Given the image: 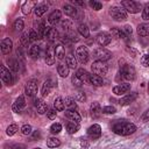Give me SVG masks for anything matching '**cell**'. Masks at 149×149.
<instances>
[{
  "label": "cell",
  "instance_id": "11",
  "mask_svg": "<svg viewBox=\"0 0 149 149\" xmlns=\"http://www.w3.org/2000/svg\"><path fill=\"white\" fill-rule=\"evenodd\" d=\"M24 107H26V100H24V97H23V95H20V97L15 100V102L13 104L12 109H13V112H15V113H21V112L23 111Z\"/></svg>",
  "mask_w": 149,
  "mask_h": 149
},
{
  "label": "cell",
  "instance_id": "56",
  "mask_svg": "<svg viewBox=\"0 0 149 149\" xmlns=\"http://www.w3.org/2000/svg\"><path fill=\"white\" fill-rule=\"evenodd\" d=\"M141 120L143 121V122H147V121H149V109H147L143 114H142V116H141Z\"/></svg>",
  "mask_w": 149,
  "mask_h": 149
},
{
  "label": "cell",
  "instance_id": "14",
  "mask_svg": "<svg viewBox=\"0 0 149 149\" xmlns=\"http://www.w3.org/2000/svg\"><path fill=\"white\" fill-rule=\"evenodd\" d=\"M129 90H130V84L123 83V84H120V85L114 86L113 87V93H115L116 95H121L123 93H127Z\"/></svg>",
  "mask_w": 149,
  "mask_h": 149
},
{
  "label": "cell",
  "instance_id": "60",
  "mask_svg": "<svg viewBox=\"0 0 149 149\" xmlns=\"http://www.w3.org/2000/svg\"><path fill=\"white\" fill-rule=\"evenodd\" d=\"M148 93H149V83H148Z\"/></svg>",
  "mask_w": 149,
  "mask_h": 149
},
{
  "label": "cell",
  "instance_id": "40",
  "mask_svg": "<svg viewBox=\"0 0 149 149\" xmlns=\"http://www.w3.org/2000/svg\"><path fill=\"white\" fill-rule=\"evenodd\" d=\"M24 27V23H23V20L22 19H16L13 23V28L16 30V31H21Z\"/></svg>",
  "mask_w": 149,
  "mask_h": 149
},
{
  "label": "cell",
  "instance_id": "3",
  "mask_svg": "<svg viewBox=\"0 0 149 149\" xmlns=\"http://www.w3.org/2000/svg\"><path fill=\"white\" fill-rule=\"evenodd\" d=\"M120 73H121V77L126 80H134L135 77H136V71L135 69L129 65V64H126V65H122L121 69H120Z\"/></svg>",
  "mask_w": 149,
  "mask_h": 149
},
{
  "label": "cell",
  "instance_id": "57",
  "mask_svg": "<svg viewBox=\"0 0 149 149\" xmlns=\"http://www.w3.org/2000/svg\"><path fill=\"white\" fill-rule=\"evenodd\" d=\"M72 3H74V5H79V6H84V5H85L84 1H77V0H72Z\"/></svg>",
  "mask_w": 149,
  "mask_h": 149
},
{
  "label": "cell",
  "instance_id": "13",
  "mask_svg": "<svg viewBox=\"0 0 149 149\" xmlns=\"http://www.w3.org/2000/svg\"><path fill=\"white\" fill-rule=\"evenodd\" d=\"M111 40H112L111 35L107 34V33H100L97 36V43L99 45H101V47H105V45L109 44L111 43Z\"/></svg>",
  "mask_w": 149,
  "mask_h": 149
},
{
  "label": "cell",
  "instance_id": "36",
  "mask_svg": "<svg viewBox=\"0 0 149 149\" xmlns=\"http://www.w3.org/2000/svg\"><path fill=\"white\" fill-rule=\"evenodd\" d=\"M54 108L56 111H63L64 109V100L62 99V97H57L54 100Z\"/></svg>",
  "mask_w": 149,
  "mask_h": 149
},
{
  "label": "cell",
  "instance_id": "25",
  "mask_svg": "<svg viewBox=\"0 0 149 149\" xmlns=\"http://www.w3.org/2000/svg\"><path fill=\"white\" fill-rule=\"evenodd\" d=\"M137 34L140 36H149V23H141V24H139Z\"/></svg>",
  "mask_w": 149,
  "mask_h": 149
},
{
  "label": "cell",
  "instance_id": "39",
  "mask_svg": "<svg viewBox=\"0 0 149 149\" xmlns=\"http://www.w3.org/2000/svg\"><path fill=\"white\" fill-rule=\"evenodd\" d=\"M78 31H79V34H80L81 36H84V37H88V36H90V30H88V28H87L86 24H83V23L79 24Z\"/></svg>",
  "mask_w": 149,
  "mask_h": 149
},
{
  "label": "cell",
  "instance_id": "37",
  "mask_svg": "<svg viewBox=\"0 0 149 149\" xmlns=\"http://www.w3.org/2000/svg\"><path fill=\"white\" fill-rule=\"evenodd\" d=\"M111 35L116 37V38H126V34L123 33V30H121L119 28H112L111 29Z\"/></svg>",
  "mask_w": 149,
  "mask_h": 149
},
{
  "label": "cell",
  "instance_id": "7",
  "mask_svg": "<svg viewBox=\"0 0 149 149\" xmlns=\"http://www.w3.org/2000/svg\"><path fill=\"white\" fill-rule=\"evenodd\" d=\"M93 57L97 61H101V62H106L108 59H111L112 57V52L104 49V48H98L93 51Z\"/></svg>",
  "mask_w": 149,
  "mask_h": 149
},
{
  "label": "cell",
  "instance_id": "26",
  "mask_svg": "<svg viewBox=\"0 0 149 149\" xmlns=\"http://www.w3.org/2000/svg\"><path fill=\"white\" fill-rule=\"evenodd\" d=\"M63 12H64V14L68 15V16H76V15H77V9H76V7H73L72 5H64Z\"/></svg>",
  "mask_w": 149,
  "mask_h": 149
},
{
  "label": "cell",
  "instance_id": "23",
  "mask_svg": "<svg viewBox=\"0 0 149 149\" xmlns=\"http://www.w3.org/2000/svg\"><path fill=\"white\" fill-rule=\"evenodd\" d=\"M61 15H62V13L58 10V9H56V10H54L50 15H49V17H48V21H49V23H51V24H56L58 21H59V19H61Z\"/></svg>",
  "mask_w": 149,
  "mask_h": 149
},
{
  "label": "cell",
  "instance_id": "29",
  "mask_svg": "<svg viewBox=\"0 0 149 149\" xmlns=\"http://www.w3.org/2000/svg\"><path fill=\"white\" fill-rule=\"evenodd\" d=\"M64 106L68 109H76L77 108V104H76V101L72 97H66L64 99Z\"/></svg>",
  "mask_w": 149,
  "mask_h": 149
},
{
  "label": "cell",
  "instance_id": "30",
  "mask_svg": "<svg viewBox=\"0 0 149 149\" xmlns=\"http://www.w3.org/2000/svg\"><path fill=\"white\" fill-rule=\"evenodd\" d=\"M66 65L69 66V69H76L77 68V58L72 55V54H69L66 56Z\"/></svg>",
  "mask_w": 149,
  "mask_h": 149
},
{
  "label": "cell",
  "instance_id": "58",
  "mask_svg": "<svg viewBox=\"0 0 149 149\" xmlns=\"http://www.w3.org/2000/svg\"><path fill=\"white\" fill-rule=\"evenodd\" d=\"M81 147H83L84 149H87V147H88V142H87V141H81Z\"/></svg>",
  "mask_w": 149,
  "mask_h": 149
},
{
  "label": "cell",
  "instance_id": "51",
  "mask_svg": "<svg viewBox=\"0 0 149 149\" xmlns=\"http://www.w3.org/2000/svg\"><path fill=\"white\" fill-rule=\"evenodd\" d=\"M141 63L143 66H149V54H146L141 58Z\"/></svg>",
  "mask_w": 149,
  "mask_h": 149
},
{
  "label": "cell",
  "instance_id": "48",
  "mask_svg": "<svg viewBox=\"0 0 149 149\" xmlns=\"http://www.w3.org/2000/svg\"><path fill=\"white\" fill-rule=\"evenodd\" d=\"M142 19L143 20H149V3H147L142 10Z\"/></svg>",
  "mask_w": 149,
  "mask_h": 149
},
{
  "label": "cell",
  "instance_id": "42",
  "mask_svg": "<svg viewBox=\"0 0 149 149\" xmlns=\"http://www.w3.org/2000/svg\"><path fill=\"white\" fill-rule=\"evenodd\" d=\"M88 5L91 6V8H93L94 10H100L102 8V3L100 1H97V0H91L88 2Z\"/></svg>",
  "mask_w": 149,
  "mask_h": 149
},
{
  "label": "cell",
  "instance_id": "54",
  "mask_svg": "<svg viewBox=\"0 0 149 149\" xmlns=\"http://www.w3.org/2000/svg\"><path fill=\"white\" fill-rule=\"evenodd\" d=\"M76 98H77V100H78V101H84V100L86 99V97H85V93H84V92H77Z\"/></svg>",
  "mask_w": 149,
  "mask_h": 149
},
{
  "label": "cell",
  "instance_id": "28",
  "mask_svg": "<svg viewBox=\"0 0 149 149\" xmlns=\"http://www.w3.org/2000/svg\"><path fill=\"white\" fill-rule=\"evenodd\" d=\"M77 77L83 81V83H86V81H88V78H90V74H88V72L85 70V69H78V71H77Z\"/></svg>",
  "mask_w": 149,
  "mask_h": 149
},
{
  "label": "cell",
  "instance_id": "61",
  "mask_svg": "<svg viewBox=\"0 0 149 149\" xmlns=\"http://www.w3.org/2000/svg\"><path fill=\"white\" fill-rule=\"evenodd\" d=\"M33 149H41V148H33Z\"/></svg>",
  "mask_w": 149,
  "mask_h": 149
},
{
  "label": "cell",
  "instance_id": "1",
  "mask_svg": "<svg viewBox=\"0 0 149 149\" xmlns=\"http://www.w3.org/2000/svg\"><path fill=\"white\" fill-rule=\"evenodd\" d=\"M112 130L118 134V135H122V136H127L133 134L136 130V126L132 122H128L126 120H115L112 123Z\"/></svg>",
  "mask_w": 149,
  "mask_h": 149
},
{
  "label": "cell",
  "instance_id": "21",
  "mask_svg": "<svg viewBox=\"0 0 149 149\" xmlns=\"http://www.w3.org/2000/svg\"><path fill=\"white\" fill-rule=\"evenodd\" d=\"M49 27H47V24L44 23V22H41L38 26H37V36H38V38H42V37H44V36H47V34H48V31H49Z\"/></svg>",
  "mask_w": 149,
  "mask_h": 149
},
{
  "label": "cell",
  "instance_id": "18",
  "mask_svg": "<svg viewBox=\"0 0 149 149\" xmlns=\"http://www.w3.org/2000/svg\"><path fill=\"white\" fill-rule=\"evenodd\" d=\"M12 47H13L12 40H9V38H3V40L1 41V51H2V54H5V55L9 54V52L12 51Z\"/></svg>",
  "mask_w": 149,
  "mask_h": 149
},
{
  "label": "cell",
  "instance_id": "12",
  "mask_svg": "<svg viewBox=\"0 0 149 149\" xmlns=\"http://www.w3.org/2000/svg\"><path fill=\"white\" fill-rule=\"evenodd\" d=\"M55 58H56V51L54 47H48L47 51H45V63L47 65H52L55 63Z\"/></svg>",
  "mask_w": 149,
  "mask_h": 149
},
{
  "label": "cell",
  "instance_id": "47",
  "mask_svg": "<svg viewBox=\"0 0 149 149\" xmlns=\"http://www.w3.org/2000/svg\"><path fill=\"white\" fill-rule=\"evenodd\" d=\"M71 81H72V84H73L74 86H77V87H80V86L83 85V81L77 77V74H73V76L71 77Z\"/></svg>",
  "mask_w": 149,
  "mask_h": 149
},
{
  "label": "cell",
  "instance_id": "24",
  "mask_svg": "<svg viewBox=\"0 0 149 149\" xmlns=\"http://www.w3.org/2000/svg\"><path fill=\"white\" fill-rule=\"evenodd\" d=\"M88 81H90L92 85H94V86H101V85L104 84L102 77H100V76H98V74H93V73L90 74Z\"/></svg>",
  "mask_w": 149,
  "mask_h": 149
},
{
  "label": "cell",
  "instance_id": "41",
  "mask_svg": "<svg viewBox=\"0 0 149 149\" xmlns=\"http://www.w3.org/2000/svg\"><path fill=\"white\" fill-rule=\"evenodd\" d=\"M17 130H19L17 125L13 123V125H9V126L7 127V129H6V134H7L8 136H12V135H14V134H15Z\"/></svg>",
  "mask_w": 149,
  "mask_h": 149
},
{
  "label": "cell",
  "instance_id": "34",
  "mask_svg": "<svg viewBox=\"0 0 149 149\" xmlns=\"http://www.w3.org/2000/svg\"><path fill=\"white\" fill-rule=\"evenodd\" d=\"M47 37H48V40L50 42H55L58 38V31H57V29L56 28H50L49 31H48V34H47Z\"/></svg>",
  "mask_w": 149,
  "mask_h": 149
},
{
  "label": "cell",
  "instance_id": "6",
  "mask_svg": "<svg viewBox=\"0 0 149 149\" xmlns=\"http://www.w3.org/2000/svg\"><path fill=\"white\" fill-rule=\"evenodd\" d=\"M88 57H90V55H88V50H87L86 47L80 45V47H78L76 49V58H77V61L79 63H81V64L87 63Z\"/></svg>",
  "mask_w": 149,
  "mask_h": 149
},
{
  "label": "cell",
  "instance_id": "9",
  "mask_svg": "<svg viewBox=\"0 0 149 149\" xmlns=\"http://www.w3.org/2000/svg\"><path fill=\"white\" fill-rule=\"evenodd\" d=\"M87 136L92 140H97L101 136V127L98 123L92 125L91 127H88L87 129Z\"/></svg>",
  "mask_w": 149,
  "mask_h": 149
},
{
  "label": "cell",
  "instance_id": "10",
  "mask_svg": "<svg viewBox=\"0 0 149 149\" xmlns=\"http://www.w3.org/2000/svg\"><path fill=\"white\" fill-rule=\"evenodd\" d=\"M1 79L5 84L7 85H12L14 83V79H13V74L10 73V71L8 69H6L3 65H1Z\"/></svg>",
  "mask_w": 149,
  "mask_h": 149
},
{
  "label": "cell",
  "instance_id": "16",
  "mask_svg": "<svg viewBox=\"0 0 149 149\" xmlns=\"http://www.w3.org/2000/svg\"><path fill=\"white\" fill-rule=\"evenodd\" d=\"M90 112H91V116L93 119H97L100 116L101 114V107H100V104L98 101H94L91 104V107H90Z\"/></svg>",
  "mask_w": 149,
  "mask_h": 149
},
{
  "label": "cell",
  "instance_id": "27",
  "mask_svg": "<svg viewBox=\"0 0 149 149\" xmlns=\"http://www.w3.org/2000/svg\"><path fill=\"white\" fill-rule=\"evenodd\" d=\"M57 71H58V74L61 77H68L69 76V66L66 64H58L57 65Z\"/></svg>",
  "mask_w": 149,
  "mask_h": 149
},
{
  "label": "cell",
  "instance_id": "53",
  "mask_svg": "<svg viewBox=\"0 0 149 149\" xmlns=\"http://www.w3.org/2000/svg\"><path fill=\"white\" fill-rule=\"evenodd\" d=\"M36 38H38V36H37V33H36L35 30H30V33H29V40H30V42L35 41Z\"/></svg>",
  "mask_w": 149,
  "mask_h": 149
},
{
  "label": "cell",
  "instance_id": "59",
  "mask_svg": "<svg viewBox=\"0 0 149 149\" xmlns=\"http://www.w3.org/2000/svg\"><path fill=\"white\" fill-rule=\"evenodd\" d=\"M38 136H40V132L37 130V132H35V133H34V137H38Z\"/></svg>",
  "mask_w": 149,
  "mask_h": 149
},
{
  "label": "cell",
  "instance_id": "8",
  "mask_svg": "<svg viewBox=\"0 0 149 149\" xmlns=\"http://www.w3.org/2000/svg\"><path fill=\"white\" fill-rule=\"evenodd\" d=\"M24 92L28 97H34L37 93V80L36 79H30L27 81Z\"/></svg>",
  "mask_w": 149,
  "mask_h": 149
},
{
  "label": "cell",
  "instance_id": "44",
  "mask_svg": "<svg viewBox=\"0 0 149 149\" xmlns=\"http://www.w3.org/2000/svg\"><path fill=\"white\" fill-rule=\"evenodd\" d=\"M116 112V109H115V107H113V106H105L102 109H101V113H104V114H113V113H115Z\"/></svg>",
  "mask_w": 149,
  "mask_h": 149
},
{
  "label": "cell",
  "instance_id": "45",
  "mask_svg": "<svg viewBox=\"0 0 149 149\" xmlns=\"http://www.w3.org/2000/svg\"><path fill=\"white\" fill-rule=\"evenodd\" d=\"M20 41H21V44H22V45H28V43L30 42V40H29V34H28V33H23L22 36H21V38H20Z\"/></svg>",
  "mask_w": 149,
  "mask_h": 149
},
{
  "label": "cell",
  "instance_id": "46",
  "mask_svg": "<svg viewBox=\"0 0 149 149\" xmlns=\"http://www.w3.org/2000/svg\"><path fill=\"white\" fill-rule=\"evenodd\" d=\"M8 64H9V68L13 70V71H19V63L15 61V59H8Z\"/></svg>",
  "mask_w": 149,
  "mask_h": 149
},
{
  "label": "cell",
  "instance_id": "22",
  "mask_svg": "<svg viewBox=\"0 0 149 149\" xmlns=\"http://www.w3.org/2000/svg\"><path fill=\"white\" fill-rule=\"evenodd\" d=\"M52 86H54V81H52L51 79H47V80L43 83V86H42V95H43V97L48 95V94L50 93Z\"/></svg>",
  "mask_w": 149,
  "mask_h": 149
},
{
  "label": "cell",
  "instance_id": "20",
  "mask_svg": "<svg viewBox=\"0 0 149 149\" xmlns=\"http://www.w3.org/2000/svg\"><path fill=\"white\" fill-rule=\"evenodd\" d=\"M35 7H36V2L28 0V1L23 2V5H22V13L27 15L31 12V9H35Z\"/></svg>",
  "mask_w": 149,
  "mask_h": 149
},
{
  "label": "cell",
  "instance_id": "19",
  "mask_svg": "<svg viewBox=\"0 0 149 149\" xmlns=\"http://www.w3.org/2000/svg\"><path fill=\"white\" fill-rule=\"evenodd\" d=\"M35 107H36L38 114H44L48 111V106L42 99H36L35 100Z\"/></svg>",
  "mask_w": 149,
  "mask_h": 149
},
{
  "label": "cell",
  "instance_id": "33",
  "mask_svg": "<svg viewBox=\"0 0 149 149\" xmlns=\"http://www.w3.org/2000/svg\"><path fill=\"white\" fill-rule=\"evenodd\" d=\"M47 10H48V5H45V3H41V5H37L35 7V14H36V16H42Z\"/></svg>",
  "mask_w": 149,
  "mask_h": 149
},
{
  "label": "cell",
  "instance_id": "52",
  "mask_svg": "<svg viewBox=\"0 0 149 149\" xmlns=\"http://www.w3.org/2000/svg\"><path fill=\"white\" fill-rule=\"evenodd\" d=\"M123 33L126 34V36H130L132 35V33H133V29H132V27L130 26H125L123 27Z\"/></svg>",
  "mask_w": 149,
  "mask_h": 149
},
{
  "label": "cell",
  "instance_id": "43",
  "mask_svg": "<svg viewBox=\"0 0 149 149\" xmlns=\"http://www.w3.org/2000/svg\"><path fill=\"white\" fill-rule=\"evenodd\" d=\"M61 130H62V125H61V123H58V122L52 123V125H51V127H50V132H51L52 134H58Z\"/></svg>",
  "mask_w": 149,
  "mask_h": 149
},
{
  "label": "cell",
  "instance_id": "2",
  "mask_svg": "<svg viewBox=\"0 0 149 149\" xmlns=\"http://www.w3.org/2000/svg\"><path fill=\"white\" fill-rule=\"evenodd\" d=\"M109 15L115 20V21H125L127 19V12L122 7H111L109 8Z\"/></svg>",
  "mask_w": 149,
  "mask_h": 149
},
{
  "label": "cell",
  "instance_id": "31",
  "mask_svg": "<svg viewBox=\"0 0 149 149\" xmlns=\"http://www.w3.org/2000/svg\"><path fill=\"white\" fill-rule=\"evenodd\" d=\"M28 54H29V56L31 57V58H38V56H40V47L38 45H36V44H34V45H31L30 48H29V50H28Z\"/></svg>",
  "mask_w": 149,
  "mask_h": 149
},
{
  "label": "cell",
  "instance_id": "32",
  "mask_svg": "<svg viewBox=\"0 0 149 149\" xmlns=\"http://www.w3.org/2000/svg\"><path fill=\"white\" fill-rule=\"evenodd\" d=\"M78 129H79V123L73 122V121L68 122V125H66V130H68L69 134H74Z\"/></svg>",
  "mask_w": 149,
  "mask_h": 149
},
{
  "label": "cell",
  "instance_id": "17",
  "mask_svg": "<svg viewBox=\"0 0 149 149\" xmlns=\"http://www.w3.org/2000/svg\"><path fill=\"white\" fill-rule=\"evenodd\" d=\"M65 116H66L69 120H71V121H73V122H77V123H79V122L81 121V118H80L79 113L76 112L74 109H68V111L65 112Z\"/></svg>",
  "mask_w": 149,
  "mask_h": 149
},
{
  "label": "cell",
  "instance_id": "55",
  "mask_svg": "<svg viewBox=\"0 0 149 149\" xmlns=\"http://www.w3.org/2000/svg\"><path fill=\"white\" fill-rule=\"evenodd\" d=\"M20 148H22V146H20V144H5V149H20Z\"/></svg>",
  "mask_w": 149,
  "mask_h": 149
},
{
  "label": "cell",
  "instance_id": "38",
  "mask_svg": "<svg viewBox=\"0 0 149 149\" xmlns=\"http://www.w3.org/2000/svg\"><path fill=\"white\" fill-rule=\"evenodd\" d=\"M47 146L49 148H56V147H59L61 146V141L57 137H49L47 140Z\"/></svg>",
  "mask_w": 149,
  "mask_h": 149
},
{
  "label": "cell",
  "instance_id": "4",
  "mask_svg": "<svg viewBox=\"0 0 149 149\" xmlns=\"http://www.w3.org/2000/svg\"><path fill=\"white\" fill-rule=\"evenodd\" d=\"M91 69L93 71L94 74H98V76H105L108 71V66L105 62H101V61H95L93 62V64L91 65Z\"/></svg>",
  "mask_w": 149,
  "mask_h": 149
},
{
  "label": "cell",
  "instance_id": "62",
  "mask_svg": "<svg viewBox=\"0 0 149 149\" xmlns=\"http://www.w3.org/2000/svg\"><path fill=\"white\" fill-rule=\"evenodd\" d=\"M148 54H149V52H148Z\"/></svg>",
  "mask_w": 149,
  "mask_h": 149
},
{
  "label": "cell",
  "instance_id": "35",
  "mask_svg": "<svg viewBox=\"0 0 149 149\" xmlns=\"http://www.w3.org/2000/svg\"><path fill=\"white\" fill-rule=\"evenodd\" d=\"M55 51H56V57L58 59H63L64 56H65V48L63 44H58L56 48H55Z\"/></svg>",
  "mask_w": 149,
  "mask_h": 149
},
{
  "label": "cell",
  "instance_id": "49",
  "mask_svg": "<svg viewBox=\"0 0 149 149\" xmlns=\"http://www.w3.org/2000/svg\"><path fill=\"white\" fill-rule=\"evenodd\" d=\"M56 114H57V112H56V109L55 108H48V111H47V116L49 118V119H55L56 118Z\"/></svg>",
  "mask_w": 149,
  "mask_h": 149
},
{
  "label": "cell",
  "instance_id": "15",
  "mask_svg": "<svg viewBox=\"0 0 149 149\" xmlns=\"http://www.w3.org/2000/svg\"><path fill=\"white\" fill-rule=\"evenodd\" d=\"M136 98H137V92H130V93H128L127 95H125L123 98H121V99L119 100V104H120L121 106H125V105H128V104L133 102Z\"/></svg>",
  "mask_w": 149,
  "mask_h": 149
},
{
  "label": "cell",
  "instance_id": "5",
  "mask_svg": "<svg viewBox=\"0 0 149 149\" xmlns=\"http://www.w3.org/2000/svg\"><path fill=\"white\" fill-rule=\"evenodd\" d=\"M121 6H122V8H125L126 12H129L132 14L139 13L141 9V5L136 1H133V0H125L121 2Z\"/></svg>",
  "mask_w": 149,
  "mask_h": 149
},
{
  "label": "cell",
  "instance_id": "50",
  "mask_svg": "<svg viewBox=\"0 0 149 149\" xmlns=\"http://www.w3.org/2000/svg\"><path fill=\"white\" fill-rule=\"evenodd\" d=\"M21 132H22V134H24V135H29V134L31 133V126H30V125H24V126H22Z\"/></svg>",
  "mask_w": 149,
  "mask_h": 149
}]
</instances>
